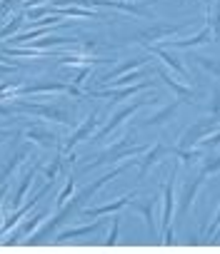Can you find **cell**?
Segmentation results:
<instances>
[{
  "label": "cell",
  "instance_id": "cell-43",
  "mask_svg": "<svg viewBox=\"0 0 220 254\" xmlns=\"http://www.w3.org/2000/svg\"><path fill=\"white\" fill-rule=\"evenodd\" d=\"M0 135H3V132H0Z\"/></svg>",
  "mask_w": 220,
  "mask_h": 254
},
{
  "label": "cell",
  "instance_id": "cell-2",
  "mask_svg": "<svg viewBox=\"0 0 220 254\" xmlns=\"http://www.w3.org/2000/svg\"><path fill=\"white\" fill-rule=\"evenodd\" d=\"M145 152V145H133L130 142V135H125L120 142H115L113 147H108L98 155L95 162H90L85 170H93L98 165H105V162H118V160H125V157H135V155H143Z\"/></svg>",
  "mask_w": 220,
  "mask_h": 254
},
{
  "label": "cell",
  "instance_id": "cell-30",
  "mask_svg": "<svg viewBox=\"0 0 220 254\" xmlns=\"http://www.w3.org/2000/svg\"><path fill=\"white\" fill-rule=\"evenodd\" d=\"M23 20H25V10H23V13H18V15H15L8 25L0 28V40H8L10 35H15V33H18V28L23 25Z\"/></svg>",
  "mask_w": 220,
  "mask_h": 254
},
{
  "label": "cell",
  "instance_id": "cell-21",
  "mask_svg": "<svg viewBox=\"0 0 220 254\" xmlns=\"http://www.w3.org/2000/svg\"><path fill=\"white\" fill-rule=\"evenodd\" d=\"M130 199H133V194H125V197L110 202V204H103V207H95V209H85V217H100V214H110V212H120Z\"/></svg>",
  "mask_w": 220,
  "mask_h": 254
},
{
  "label": "cell",
  "instance_id": "cell-33",
  "mask_svg": "<svg viewBox=\"0 0 220 254\" xmlns=\"http://www.w3.org/2000/svg\"><path fill=\"white\" fill-rule=\"evenodd\" d=\"M118 232H120V217H113V229H110V234H108L105 244H110V247H113V244L118 242Z\"/></svg>",
  "mask_w": 220,
  "mask_h": 254
},
{
  "label": "cell",
  "instance_id": "cell-27",
  "mask_svg": "<svg viewBox=\"0 0 220 254\" xmlns=\"http://www.w3.org/2000/svg\"><path fill=\"white\" fill-rule=\"evenodd\" d=\"M178 107H180V100H175V102H170L168 107H163L160 112H155L153 117H148V122H145V125L150 127V125H163V122H168V120H170V117L175 115V110H178Z\"/></svg>",
  "mask_w": 220,
  "mask_h": 254
},
{
  "label": "cell",
  "instance_id": "cell-3",
  "mask_svg": "<svg viewBox=\"0 0 220 254\" xmlns=\"http://www.w3.org/2000/svg\"><path fill=\"white\" fill-rule=\"evenodd\" d=\"M210 132H218V115H213V117H200L198 122H193L188 130L180 135V142H178V147H195L198 142H203Z\"/></svg>",
  "mask_w": 220,
  "mask_h": 254
},
{
  "label": "cell",
  "instance_id": "cell-12",
  "mask_svg": "<svg viewBox=\"0 0 220 254\" xmlns=\"http://www.w3.org/2000/svg\"><path fill=\"white\" fill-rule=\"evenodd\" d=\"M145 87H148V82H133V85H123L120 90H93L90 95L93 97H110V102H118V100H125Z\"/></svg>",
  "mask_w": 220,
  "mask_h": 254
},
{
  "label": "cell",
  "instance_id": "cell-24",
  "mask_svg": "<svg viewBox=\"0 0 220 254\" xmlns=\"http://www.w3.org/2000/svg\"><path fill=\"white\" fill-rule=\"evenodd\" d=\"M78 40L73 38H60V35H45L43 40H30V48L35 50H45V48H55V45H73Z\"/></svg>",
  "mask_w": 220,
  "mask_h": 254
},
{
  "label": "cell",
  "instance_id": "cell-39",
  "mask_svg": "<svg viewBox=\"0 0 220 254\" xmlns=\"http://www.w3.org/2000/svg\"><path fill=\"white\" fill-rule=\"evenodd\" d=\"M18 110H15V105H0V115L3 117H10V115H15Z\"/></svg>",
  "mask_w": 220,
  "mask_h": 254
},
{
  "label": "cell",
  "instance_id": "cell-22",
  "mask_svg": "<svg viewBox=\"0 0 220 254\" xmlns=\"http://www.w3.org/2000/svg\"><path fill=\"white\" fill-rule=\"evenodd\" d=\"M25 157H28V150H25V147H23V150H18V152L10 157V162H8L3 170H0V185H5V182H8V177H13V172L25 162Z\"/></svg>",
  "mask_w": 220,
  "mask_h": 254
},
{
  "label": "cell",
  "instance_id": "cell-16",
  "mask_svg": "<svg viewBox=\"0 0 220 254\" xmlns=\"http://www.w3.org/2000/svg\"><path fill=\"white\" fill-rule=\"evenodd\" d=\"M210 38H215V33L205 25L198 35H193V38H188V40H168V45H170V48H178V50H190V48H195V45L210 43Z\"/></svg>",
  "mask_w": 220,
  "mask_h": 254
},
{
  "label": "cell",
  "instance_id": "cell-10",
  "mask_svg": "<svg viewBox=\"0 0 220 254\" xmlns=\"http://www.w3.org/2000/svg\"><path fill=\"white\" fill-rule=\"evenodd\" d=\"M203 180H205V175H200L198 180H193V182L183 185L180 199H178V204H175V212H178L180 217H185V214H188V212L193 209V202H195V197H198V190H200Z\"/></svg>",
  "mask_w": 220,
  "mask_h": 254
},
{
  "label": "cell",
  "instance_id": "cell-23",
  "mask_svg": "<svg viewBox=\"0 0 220 254\" xmlns=\"http://www.w3.org/2000/svg\"><path fill=\"white\" fill-rule=\"evenodd\" d=\"M145 63H148L145 58H138V60H130V63H123V65H118L115 70H110V72H105V75H103L100 80H103V82L108 85L110 80H115V77H120V75H125V72H130V70H135V67H143Z\"/></svg>",
  "mask_w": 220,
  "mask_h": 254
},
{
  "label": "cell",
  "instance_id": "cell-35",
  "mask_svg": "<svg viewBox=\"0 0 220 254\" xmlns=\"http://www.w3.org/2000/svg\"><path fill=\"white\" fill-rule=\"evenodd\" d=\"M90 67H93V65H83V67L78 70V75H75V80H73V85H75V87H80V85L85 82V77L90 75Z\"/></svg>",
  "mask_w": 220,
  "mask_h": 254
},
{
  "label": "cell",
  "instance_id": "cell-41",
  "mask_svg": "<svg viewBox=\"0 0 220 254\" xmlns=\"http://www.w3.org/2000/svg\"><path fill=\"white\" fill-rule=\"evenodd\" d=\"M5 192H8V187H5V185H0V207H3V197H5Z\"/></svg>",
  "mask_w": 220,
  "mask_h": 254
},
{
  "label": "cell",
  "instance_id": "cell-5",
  "mask_svg": "<svg viewBox=\"0 0 220 254\" xmlns=\"http://www.w3.org/2000/svg\"><path fill=\"white\" fill-rule=\"evenodd\" d=\"M173 177H175V170H170V182H168V185H165V190H163V219H160V224H163L165 234H163L160 239H163L165 244H170V242H173V214H175Z\"/></svg>",
  "mask_w": 220,
  "mask_h": 254
},
{
  "label": "cell",
  "instance_id": "cell-6",
  "mask_svg": "<svg viewBox=\"0 0 220 254\" xmlns=\"http://www.w3.org/2000/svg\"><path fill=\"white\" fill-rule=\"evenodd\" d=\"M143 105H145V102H143V100H138V102H133V105H128V107H120V110H118L113 117H110V122H105L98 132H93V140H105V137H108L110 132H113L115 127H118V125L125 120V117H130L133 112H138Z\"/></svg>",
  "mask_w": 220,
  "mask_h": 254
},
{
  "label": "cell",
  "instance_id": "cell-28",
  "mask_svg": "<svg viewBox=\"0 0 220 254\" xmlns=\"http://www.w3.org/2000/svg\"><path fill=\"white\" fill-rule=\"evenodd\" d=\"M170 155H175L180 162H185V165H193V162H198L200 157H203V152L200 150H195V147H173L170 150Z\"/></svg>",
  "mask_w": 220,
  "mask_h": 254
},
{
  "label": "cell",
  "instance_id": "cell-7",
  "mask_svg": "<svg viewBox=\"0 0 220 254\" xmlns=\"http://www.w3.org/2000/svg\"><path fill=\"white\" fill-rule=\"evenodd\" d=\"M50 187H53V182H48V185H45V187H43V190H40L35 197H30V202H28V204H23V207H15V212H13V214H10V217L3 222V227H0V237H3L5 232H10V229H13V227H15V224H18V222H20V219H23L28 212H30V207H35V204H38V202H40V199H43L48 192H50Z\"/></svg>",
  "mask_w": 220,
  "mask_h": 254
},
{
  "label": "cell",
  "instance_id": "cell-29",
  "mask_svg": "<svg viewBox=\"0 0 220 254\" xmlns=\"http://www.w3.org/2000/svg\"><path fill=\"white\" fill-rule=\"evenodd\" d=\"M148 72H150V70H148V67L143 65V70H138V72H133V70H130V72H125V75H120V77H115V80H110L108 85H110V87H123V85H133L135 80H140V77H143V75H148Z\"/></svg>",
  "mask_w": 220,
  "mask_h": 254
},
{
  "label": "cell",
  "instance_id": "cell-32",
  "mask_svg": "<svg viewBox=\"0 0 220 254\" xmlns=\"http://www.w3.org/2000/svg\"><path fill=\"white\" fill-rule=\"evenodd\" d=\"M60 167H63V160L58 157V160H53L48 167H45V177H48V182H53L55 177H58V172H60Z\"/></svg>",
  "mask_w": 220,
  "mask_h": 254
},
{
  "label": "cell",
  "instance_id": "cell-14",
  "mask_svg": "<svg viewBox=\"0 0 220 254\" xmlns=\"http://www.w3.org/2000/svg\"><path fill=\"white\" fill-rule=\"evenodd\" d=\"M158 77H160V80H163V82L175 92V97H178L180 102H185V100H193V97H195V92L190 90V85H185V82L175 80V77H173V75H168L165 70H158Z\"/></svg>",
  "mask_w": 220,
  "mask_h": 254
},
{
  "label": "cell",
  "instance_id": "cell-31",
  "mask_svg": "<svg viewBox=\"0 0 220 254\" xmlns=\"http://www.w3.org/2000/svg\"><path fill=\"white\" fill-rule=\"evenodd\" d=\"M73 190H75V182H73V177H70V180L65 182L63 192H60V194H58V199H55V207H58V209H60V207L65 204V202H68V197L73 194Z\"/></svg>",
  "mask_w": 220,
  "mask_h": 254
},
{
  "label": "cell",
  "instance_id": "cell-13",
  "mask_svg": "<svg viewBox=\"0 0 220 254\" xmlns=\"http://www.w3.org/2000/svg\"><path fill=\"white\" fill-rule=\"evenodd\" d=\"M175 33H180V25H153V28H148V30H143V33H138V38L143 40V43H158V40H163V38H170V35H175Z\"/></svg>",
  "mask_w": 220,
  "mask_h": 254
},
{
  "label": "cell",
  "instance_id": "cell-26",
  "mask_svg": "<svg viewBox=\"0 0 220 254\" xmlns=\"http://www.w3.org/2000/svg\"><path fill=\"white\" fill-rule=\"evenodd\" d=\"M43 219H45V212H38V214H33V217H30V219H28V222H25V224H23V227H20V229H18L15 234H13L10 244L20 242V237H28V234H33V232H35V227H38V224H40Z\"/></svg>",
  "mask_w": 220,
  "mask_h": 254
},
{
  "label": "cell",
  "instance_id": "cell-15",
  "mask_svg": "<svg viewBox=\"0 0 220 254\" xmlns=\"http://www.w3.org/2000/svg\"><path fill=\"white\" fill-rule=\"evenodd\" d=\"M148 53H150V55H155V58H160V60H163L165 65H170V67L183 77V80H188V70H185V65H183L173 53H168L165 48H158V45H148Z\"/></svg>",
  "mask_w": 220,
  "mask_h": 254
},
{
  "label": "cell",
  "instance_id": "cell-34",
  "mask_svg": "<svg viewBox=\"0 0 220 254\" xmlns=\"http://www.w3.org/2000/svg\"><path fill=\"white\" fill-rule=\"evenodd\" d=\"M195 60H198L205 70H210V72H213V77H218V63H215L213 58H203V55H200V58H195Z\"/></svg>",
  "mask_w": 220,
  "mask_h": 254
},
{
  "label": "cell",
  "instance_id": "cell-19",
  "mask_svg": "<svg viewBox=\"0 0 220 254\" xmlns=\"http://www.w3.org/2000/svg\"><path fill=\"white\" fill-rule=\"evenodd\" d=\"M25 137H28V140H33V142H38V145H40V147H45V150L55 147V140H58L50 130H45V127H40V125L28 127V130H25Z\"/></svg>",
  "mask_w": 220,
  "mask_h": 254
},
{
  "label": "cell",
  "instance_id": "cell-8",
  "mask_svg": "<svg viewBox=\"0 0 220 254\" xmlns=\"http://www.w3.org/2000/svg\"><path fill=\"white\" fill-rule=\"evenodd\" d=\"M98 122H100V115H98V112H95V115H90L88 120H83V125H80L78 130L65 140V152H70V150H73L75 145H80L83 140H90V137H93V132L98 130Z\"/></svg>",
  "mask_w": 220,
  "mask_h": 254
},
{
  "label": "cell",
  "instance_id": "cell-20",
  "mask_svg": "<svg viewBox=\"0 0 220 254\" xmlns=\"http://www.w3.org/2000/svg\"><path fill=\"white\" fill-rule=\"evenodd\" d=\"M155 204H158V199H145V202H135L133 207L143 214V219H145V224H148V229H150V234H155L158 237V222H155Z\"/></svg>",
  "mask_w": 220,
  "mask_h": 254
},
{
  "label": "cell",
  "instance_id": "cell-42",
  "mask_svg": "<svg viewBox=\"0 0 220 254\" xmlns=\"http://www.w3.org/2000/svg\"><path fill=\"white\" fill-rule=\"evenodd\" d=\"M0 145H3V135H0Z\"/></svg>",
  "mask_w": 220,
  "mask_h": 254
},
{
  "label": "cell",
  "instance_id": "cell-1",
  "mask_svg": "<svg viewBox=\"0 0 220 254\" xmlns=\"http://www.w3.org/2000/svg\"><path fill=\"white\" fill-rule=\"evenodd\" d=\"M38 92H70L75 97H80V87L75 85H68V82H58V80H43V82H33V85H18L13 90H5L3 95H0V100H15L20 95H38Z\"/></svg>",
  "mask_w": 220,
  "mask_h": 254
},
{
  "label": "cell",
  "instance_id": "cell-37",
  "mask_svg": "<svg viewBox=\"0 0 220 254\" xmlns=\"http://www.w3.org/2000/svg\"><path fill=\"white\" fill-rule=\"evenodd\" d=\"M218 167H220V162H218V157H213L210 162H205V167H203V172H200V175H215V172H218Z\"/></svg>",
  "mask_w": 220,
  "mask_h": 254
},
{
  "label": "cell",
  "instance_id": "cell-18",
  "mask_svg": "<svg viewBox=\"0 0 220 254\" xmlns=\"http://www.w3.org/2000/svg\"><path fill=\"white\" fill-rule=\"evenodd\" d=\"M38 172H40V165L30 167V170L23 175V180H20V185H18V190H15V197L10 199V207H20V204H23V199H25V194H28L30 185L35 182V175H38Z\"/></svg>",
  "mask_w": 220,
  "mask_h": 254
},
{
  "label": "cell",
  "instance_id": "cell-9",
  "mask_svg": "<svg viewBox=\"0 0 220 254\" xmlns=\"http://www.w3.org/2000/svg\"><path fill=\"white\" fill-rule=\"evenodd\" d=\"M123 172H125V167H115V170H110L108 175H103V177H98V180H95L93 185H88V187H83V190H80V192L75 194V199H78L80 204H85V202H88V199H90L93 194H98V192H100V190H103V187H105L108 182H113V180H115V177H120Z\"/></svg>",
  "mask_w": 220,
  "mask_h": 254
},
{
  "label": "cell",
  "instance_id": "cell-17",
  "mask_svg": "<svg viewBox=\"0 0 220 254\" xmlns=\"http://www.w3.org/2000/svg\"><path fill=\"white\" fill-rule=\"evenodd\" d=\"M165 155H170V150H168L165 145H160V142H158V145H153V150H150L143 160H135V162H138V167H140V180H143V177H145V172H148L153 165H158Z\"/></svg>",
  "mask_w": 220,
  "mask_h": 254
},
{
  "label": "cell",
  "instance_id": "cell-25",
  "mask_svg": "<svg viewBox=\"0 0 220 254\" xmlns=\"http://www.w3.org/2000/svg\"><path fill=\"white\" fill-rule=\"evenodd\" d=\"M103 227V222H93V224H85V227H75V229H65L58 234V242H68V239H75V237H85L90 232H98Z\"/></svg>",
  "mask_w": 220,
  "mask_h": 254
},
{
  "label": "cell",
  "instance_id": "cell-40",
  "mask_svg": "<svg viewBox=\"0 0 220 254\" xmlns=\"http://www.w3.org/2000/svg\"><path fill=\"white\" fill-rule=\"evenodd\" d=\"M95 45H98L95 40H85V43H83V50H85V53H93V50H95Z\"/></svg>",
  "mask_w": 220,
  "mask_h": 254
},
{
  "label": "cell",
  "instance_id": "cell-36",
  "mask_svg": "<svg viewBox=\"0 0 220 254\" xmlns=\"http://www.w3.org/2000/svg\"><path fill=\"white\" fill-rule=\"evenodd\" d=\"M25 15L30 18V20H38V18H43V15H50V8H35V10H25Z\"/></svg>",
  "mask_w": 220,
  "mask_h": 254
},
{
  "label": "cell",
  "instance_id": "cell-4",
  "mask_svg": "<svg viewBox=\"0 0 220 254\" xmlns=\"http://www.w3.org/2000/svg\"><path fill=\"white\" fill-rule=\"evenodd\" d=\"M15 110L18 112H30V115H38V117H45V120H55V122H63V125L70 122V112L65 107H58V105H38V102H23V100H18L15 102Z\"/></svg>",
  "mask_w": 220,
  "mask_h": 254
},
{
  "label": "cell",
  "instance_id": "cell-11",
  "mask_svg": "<svg viewBox=\"0 0 220 254\" xmlns=\"http://www.w3.org/2000/svg\"><path fill=\"white\" fill-rule=\"evenodd\" d=\"M93 5H105V8H115V10H123V13H130V15H143V18H150V10L140 3H123V0H90V8Z\"/></svg>",
  "mask_w": 220,
  "mask_h": 254
},
{
  "label": "cell",
  "instance_id": "cell-38",
  "mask_svg": "<svg viewBox=\"0 0 220 254\" xmlns=\"http://www.w3.org/2000/svg\"><path fill=\"white\" fill-rule=\"evenodd\" d=\"M20 82L18 80H3V82H0V95H3L5 90H13V87H18Z\"/></svg>",
  "mask_w": 220,
  "mask_h": 254
}]
</instances>
